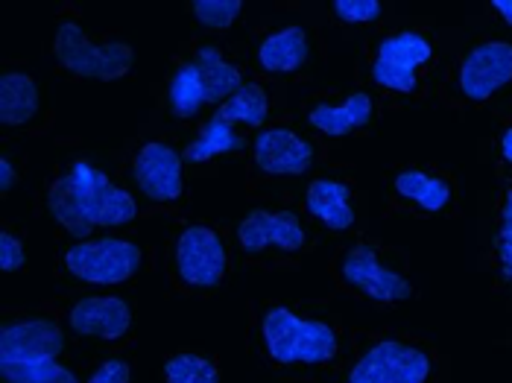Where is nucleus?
Here are the masks:
<instances>
[{"label": "nucleus", "mask_w": 512, "mask_h": 383, "mask_svg": "<svg viewBox=\"0 0 512 383\" xmlns=\"http://www.w3.org/2000/svg\"><path fill=\"white\" fill-rule=\"evenodd\" d=\"M164 381L167 383H220V369L211 357L197 351L173 354L164 363Z\"/></svg>", "instance_id": "obj_25"}, {"label": "nucleus", "mask_w": 512, "mask_h": 383, "mask_svg": "<svg viewBox=\"0 0 512 383\" xmlns=\"http://www.w3.org/2000/svg\"><path fill=\"white\" fill-rule=\"evenodd\" d=\"M132 372H129V363L126 360H106L91 378L88 383H129Z\"/></svg>", "instance_id": "obj_30"}, {"label": "nucleus", "mask_w": 512, "mask_h": 383, "mask_svg": "<svg viewBox=\"0 0 512 383\" xmlns=\"http://www.w3.org/2000/svg\"><path fill=\"white\" fill-rule=\"evenodd\" d=\"M372 115H375L372 97L366 91H355L340 103H316L308 112V120L319 132H325L331 138H343V135L357 132L360 126H366Z\"/></svg>", "instance_id": "obj_16"}, {"label": "nucleus", "mask_w": 512, "mask_h": 383, "mask_svg": "<svg viewBox=\"0 0 512 383\" xmlns=\"http://www.w3.org/2000/svg\"><path fill=\"white\" fill-rule=\"evenodd\" d=\"M349 383H352V381H349Z\"/></svg>", "instance_id": "obj_34"}, {"label": "nucleus", "mask_w": 512, "mask_h": 383, "mask_svg": "<svg viewBox=\"0 0 512 383\" xmlns=\"http://www.w3.org/2000/svg\"><path fill=\"white\" fill-rule=\"evenodd\" d=\"M267 115H270V97L261 85H240L217 112V117L243 126H264Z\"/></svg>", "instance_id": "obj_23"}, {"label": "nucleus", "mask_w": 512, "mask_h": 383, "mask_svg": "<svg viewBox=\"0 0 512 383\" xmlns=\"http://www.w3.org/2000/svg\"><path fill=\"white\" fill-rule=\"evenodd\" d=\"M132 176H135L141 193L150 196L153 202H176L185 191L182 155L161 141H150L138 150L135 164H132Z\"/></svg>", "instance_id": "obj_11"}, {"label": "nucleus", "mask_w": 512, "mask_h": 383, "mask_svg": "<svg viewBox=\"0 0 512 383\" xmlns=\"http://www.w3.org/2000/svg\"><path fill=\"white\" fill-rule=\"evenodd\" d=\"M261 337L270 360L281 366H322L340 351L331 325L302 319L287 307H270L261 319Z\"/></svg>", "instance_id": "obj_2"}, {"label": "nucleus", "mask_w": 512, "mask_h": 383, "mask_svg": "<svg viewBox=\"0 0 512 383\" xmlns=\"http://www.w3.org/2000/svg\"><path fill=\"white\" fill-rule=\"evenodd\" d=\"M176 278L188 287L211 290L226 275V246L220 234L208 226H191L176 237L173 246Z\"/></svg>", "instance_id": "obj_8"}, {"label": "nucleus", "mask_w": 512, "mask_h": 383, "mask_svg": "<svg viewBox=\"0 0 512 383\" xmlns=\"http://www.w3.org/2000/svg\"><path fill=\"white\" fill-rule=\"evenodd\" d=\"M337 272H340L343 284H349L363 299H372V302H381V305L407 302L413 296L410 281L401 272L387 267L378 258V252L372 246H366V243H357L349 252H343Z\"/></svg>", "instance_id": "obj_7"}, {"label": "nucleus", "mask_w": 512, "mask_h": 383, "mask_svg": "<svg viewBox=\"0 0 512 383\" xmlns=\"http://www.w3.org/2000/svg\"><path fill=\"white\" fill-rule=\"evenodd\" d=\"M495 255L504 281L512 284V193L504 199L501 208V223H498V240H495Z\"/></svg>", "instance_id": "obj_27"}, {"label": "nucleus", "mask_w": 512, "mask_h": 383, "mask_svg": "<svg viewBox=\"0 0 512 383\" xmlns=\"http://www.w3.org/2000/svg\"><path fill=\"white\" fill-rule=\"evenodd\" d=\"M197 68L199 77L205 82V94H208V103H226L237 88L243 85L240 82V71H237L232 62L223 59V53L217 47H199L197 53Z\"/></svg>", "instance_id": "obj_20"}, {"label": "nucleus", "mask_w": 512, "mask_h": 383, "mask_svg": "<svg viewBox=\"0 0 512 383\" xmlns=\"http://www.w3.org/2000/svg\"><path fill=\"white\" fill-rule=\"evenodd\" d=\"M12 185H15V167H12L9 158H3V161H0V191L9 193L12 191Z\"/></svg>", "instance_id": "obj_31"}, {"label": "nucleus", "mask_w": 512, "mask_h": 383, "mask_svg": "<svg viewBox=\"0 0 512 383\" xmlns=\"http://www.w3.org/2000/svg\"><path fill=\"white\" fill-rule=\"evenodd\" d=\"M498 147H501L504 161H507V164H512V126H507V132L501 135V144H498Z\"/></svg>", "instance_id": "obj_32"}, {"label": "nucleus", "mask_w": 512, "mask_h": 383, "mask_svg": "<svg viewBox=\"0 0 512 383\" xmlns=\"http://www.w3.org/2000/svg\"><path fill=\"white\" fill-rule=\"evenodd\" d=\"M243 3L240 0H197L194 18L208 30H229L240 18Z\"/></svg>", "instance_id": "obj_26"}, {"label": "nucleus", "mask_w": 512, "mask_h": 383, "mask_svg": "<svg viewBox=\"0 0 512 383\" xmlns=\"http://www.w3.org/2000/svg\"><path fill=\"white\" fill-rule=\"evenodd\" d=\"M434 59V44L419 30H401L378 44L372 59V82L395 91L410 94L419 85V71Z\"/></svg>", "instance_id": "obj_5"}, {"label": "nucleus", "mask_w": 512, "mask_h": 383, "mask_svg": "<svg viewBox=\"0 0 512 383\" xmlns=\"http://www.w3.org/2000/svg\"><path fill=\"white\" fill-rule=\"evenodd\" d=\"M305 205L325 229L349 231L355 226L352 191L337 179H314L305 193Z\"/></svg>", "instance_id": "obj_15"}, {"label": "nucleus", "mask_w": 512, "mask_h": 383, "mask_svg": "<svg viewBox=\"0 0 512 383\" xmlns=\"http://www.w3.org/2000/svg\"><path fill=\"white\" fill-rule=\"evenodd\" d=\"M237 240L246 252H264V249L296 252L305 246V229L293 211L255 208L243 217L237 229Z\"/></svg>", "instance_id": "obj_12"}, {"label": "nucleus", "mask_w": 512, "mask_h": 383, "mask_svg": "<svg viewBox=\"0 0 512 383\" xmlns=\"http://www.w3.org/2000/svg\"><path fill=\"white\" fill-rule=\"evenodd\" d=\"M71 328L82 337L100 340H120L132 325V307L118 296H85L68 313Z\"/></svg>", "instance_id": "obj_14"}, {"label": "nucleus", "mask_w": 512, "mask_h": 383, "mask_svg": "<svg viewBox=\"0 0 512 383\" xmlns=\"http://www.w3.org/2000/svg\"><path fill=\"white\" fill-rule=\"evenodd\" d=\"M24 264H27L24 240L15 237L12 231H3V234H0V269H3V272H18Z\"/></svg>", "instance_id": "obj_29"}, {"label": "nucleus", "mask_w": 512, "mask_h": 383, "mask_svg": "<svg viewBox=\"0 0 512 383\" xmlns=\"http://www.w3.org/2000/svg\"><path fill=\"white\" fill-rule=\"evenodd\" d=\"M395 193L416 205L419 211H428V214H439L451 205V182L434 176V173H425V170H401L395 176Z\"/></svg>", "instance_id": "obj_18"}, {"label": "nucleus", "mask_w": 512, "mask_h": 383, "mask_svg": "<svg viewBox=\"0 0 512 383\" xmlns=\"http://www.w3.org/2000/svg\"><path fill=\"white\" fill-rule=\"evenodd\" d=\"M141 249L123 237L82 240L65 252V269L85 284H123L138 275Z\"/></svg>", "instance_id": "obj_4"}, {"label": "nucleus", "mask_w": 512, "mask_h": 383, "mask_svg": "<svg viewBox=\"0 0 512 383\" xmlns=\"http://www.w3.org/2000/svg\"><path fill=\"white\" fill-rule=\"evenodd\" d=\"M237 150H243V138L235 132V123H229V120L214 115L199 129V135L191 141V147H188L185 155L191 161L202 164V161H211L217 155L237 153Z\"/></svg>", "instance_id": "obj_22"}, {"label": "nucleus", "mask_w": 512, "mask_h": 383, "mask_svg": "<svg viewBox=\"0 0 512 383\" xmlns=\"http://www.w3.org/2000/svg\"><path fill=\"white\" fill-rule=\"evenodd\" d=\"M47 208L53 220L74 237H88L97 226H126L138 214L132 193L109 182V176L88 161H74L56 179L47 196Z\"/></svg>", "instance_id": "obj_1"}, {"label": "nucleus", "mask_w": 512, "mask_h": 383, "mask_svg": "<svg viewBox=\"0 0 512 383\" xmlns=\"http://www.w3.org/2000/svg\"><path fill=\"white\" fill-rule=\"evenodd\" d=\"M167 103H170L173 117L179 120H191L202 112V106L208 103V94H205V82L199 77L197 62H185L176 68L167 88Z\"/></svg>", "instance_id": "obj_21"}, {"label": "nucleus", "mask_w": 512, "mask_h": 383, "mask_svg": "<svg viewBox=\"0 0 512 383\" xmlns=\"http://www.w3.org/2000/svg\"><path fill=\"white\" fill-rule=\"evenodd\" d=\"M308 30L305 27H284L270 33L258 47V65L267 74H293L308 62Z\"/></svg>", "instance_id": "obj_17"}, {"label": "nucleus", "mask_w": 512, "mask_h": 383, "mask_svg": "<svg viewBox=\"0 0 512 383\" xmlns=\"http://www.w3.org/2000/svg\"><path fill=\"white\" fill-rule=\"evenodd\" d=\"M331 9L343 24H369V21L381 18V3L378 0H337Z\"/></svg>", "instance_id": "obj_28"}, {"label": "nucleus", "mask_w": 512, "mask_h": 383, "mask_svg": "<svg viewBox=\"0 0 512 383\" xmlns=\"http://www.w3.org/2000/svg\"><path fill=\"white\" fill-rule=\"evenodd\" d=\"M0 375L6 383H79L77 375L56 360H27V363L0 360Z\"/></svg>", "instance_id": "obj_24"}, {"label": "nucleus", "mask_w": 512, "mask_h": 383, "mask_svg": "<svg viewBox=\"0 0 512 383\" xmlns=\"http://www.w3.org/2000/svg\"><path fill=\"white\" fill-rule=\"evenodd\" d=\"M39 115V88L30 74H3L0 79V120L6 126H24Z\"/></svg>", "instance_id": "obj_19"}, {"label": "nucleus", "mask_w": 512, "mask_h": 383, "mask_svg": "<svg viewBox=\"0 0 512 383\" xmlns=\"http://www.w3.org/2000/svg\"><path fill=\"white\" fill-rule=\"evenodd\" d=\"M512 82V44L510 41H477L460 59L457 85L472 100L483 103L495 97Z\"/></svg>", "instance_id": "obj_9"}, {"label": "nucleus", "mask_w": 512, "mask_h": 383, "mask_svg": "<svg viewBox=\"0 0 512 383\" xmlns=\"http://www.w3.org/2000/svg\"><path fill=\"white\" fill-rule=\"evenodd\" d=\"M255 164L267 176H302L314 164V144L293 129H264L255 138Z\"/></svg>", "instance_id": "obj_13"}, {"label": "nucleus", "mask_w": 512, "mask_h": 383, "mask_svg": "<svg viewBox=\"0 0 512 383\" xmlns=\"http://www.w3.org/2000/svg\"><path fill=\"white\" fill-rule=\"evenodd\" d=\"M62 348H65V334L47 316L15 319V322H6L0 331V360H9V363L56 360Z\"/></svg>", "instance_id": "obj_10"}, {"label": "nucleus", "mask_w": 512, "mask_h": 383, "mask_svg": "<svg viewBox=\"0 0 512 383\" xmlns=\"http://www.w3.org/2000/svg\"><path fill=\"white\" fill-rule=\"evenodd\" d=\"M492 9H495V12H498V15H501V18H504V21L512 27V0H495V3H492Z\"/></svg>", "instance_id": "obj_33"}, {"label": "nucleus", "mask_w": 512, "mask_h": 383, "mask_svg": "<svg viewBox=\"0 0 512 383\" xmlns=\"http://www.w3.org/2000/svg\"><path fill=\"white\" fill-rule=\"evenodd\" d=\"M431 357L425 348L404 340L375 343L352 369V383H428Z\"/></svg>", "instance_id": "obj_6"}, {"label": "nucleus", "mask_w": 512, "mask_h": 383, "mask_svg": "<svg viewBox=\"0 0 512 383\" xmlns=\"http://www.w3.org/2000/svg\"><path fill=\"white\" fill-rule=\"evenodd\" d=\"M53 53L59 59V65L82 79H120L129 74L135 53L129 44L123 41H91L82 27L74 21L59 24L56 41H53Z\"/></svg>", "instance_id": "obj_3"}]
</instances>
